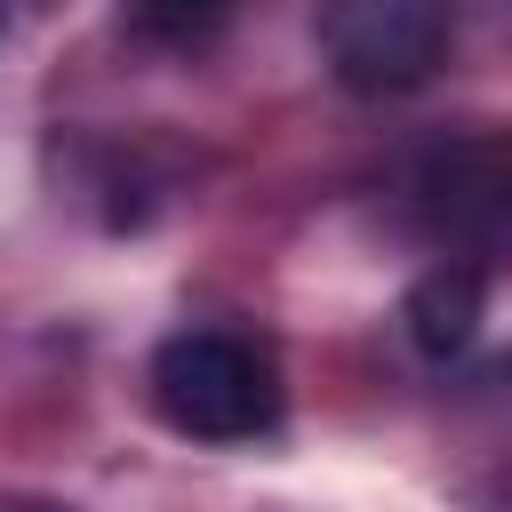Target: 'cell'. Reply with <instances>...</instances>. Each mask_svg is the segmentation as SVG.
Masks as SVG:
<instances>
[{"instance_id":"1","label":"cell","mask_w":512,"mask_h":512,"mask_svg":"<svg viewBox=\"0 0 512 512\" xmlns=\"http://www.w3.org/2000/svg\"><path fill=\"white\" fill-rule=\"evenodd\" d=\"M152 400L184 440H256L280 424V376L256 344L224 336V328H184L152 352Z\"/></svg>"},{"instance_id":"2","label":"cell","mask_w":512,"mask_h":512,"mask_svg":"<svg viewBox=\"0 0 512 512\" xmlns=\"http://www.w3.org/2000/svg\"><path fill=\"white\" fill-rule=\"evenodd\" d=\"M456 0H320V56L352 96H408L448 64Z\"/></svg>"},{"instance_id":"3","label":"cell","mask_w":512,"mask_h":512,"mask_svg":"<svg viewBox=\"0 0 512 512\" xmlns=\"http://www.w3.org/2000/svg\"><path fill=\"white\" fill-rule=\"evenodd\" d=\"M416 208L440 240H512V128H480L424 152Z\"/></svg>"},{"instance_id":"4","label":"cell","mask_w":512,"mask_h":512,"mask_svg":"<svg viewBox=\"0 0 512 512\" xmlns=\"http://www.w3.org/2000/svg\"><path fill=\"white\" fill-rule=\"evenodd\" d=\"M480 304H488V288H480L472 264H432V272L408 288V304H400L408 344H416L424 360H456V352L480 336Z\"/></svg>"},{"instance_id":"5","label":"cell","mask_w":512,"mask_h":512,"mask_svg":"<svg viewBox=\"0 0 512 512\" xmlns=\"http://www.w3.org/2000/svg\"><path fill=\"white\" fill-rule=\"evenodd\" d=\"M224 16H232V0H136V24L168 48H200L208 32H224Z\"/></svg>"},{"instance_id":"6","label":"cell","mask_w":512,"mask_h":512,"mask_svg":"<svg viewBox=\"0 0 512 512\" xmlns=\"http://www.w3.org/2000/svg\"><path fill=\"white\" fill-rule=\"evenodd\" d=\"M0 24H8V0H0Z\"/></svg>"}]
</instances>
